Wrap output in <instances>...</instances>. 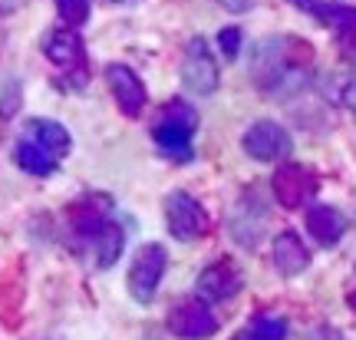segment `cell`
Masks as SVG:
<instances>
[{
    "instance_id": "1",
    "label": "cell",
    "mask_w": 356,
    "mask_h": 340,
    "mask_svg": "<svg viewBox=\"0 0 356 340\" xmlns=\"http://www.w3.org/2000/svg\"><path fill=\"white\" fill-rule=\"evenodd\" d=\"M310 63H314V47L300 37H270L257 43L251 73L254 83L264 93L287 100L297 96L310 83Z\"/></svg>"
},
{
    "instance_id": "2",
    "label": "cell",
    "mask_w": 356,
    "mask_h": 340,
    "mask_svg": "<svg viewBox=\"0 0 356 340\" xmlns=\"http://www.w3.org/2000/svg\"><path fill=\"white\" fill-rule=\"evenodd\" d=\"M195 129H198V113L191 109L188 102L172 100L155 116L152 136L165 159H172V162H191L195 159V149H191Z\"/></svg>"
},
{
    "instance_id": "3",
    "label": "cell",
    "mask_w": 356,
    "mask_h": 340,
    "mask_svg": "<svg viewBox=\"0 0 356 340\" xmlns=\"http://www.w3.org/2000/svg\"><path fill=\"white\" fill-rule=\"evenodd\" d=\"M165 268H168V252L162 245H142L139 252L132 254V265H129V294H132V301L136 304H152L155 291L162 284V277H165Z\"/></svg>"
},
{
    "instance_id": "4",
    "label": "cell",
    "mask_w": 356,
    "mask_h": 340,
    "mask_svg": "<svg viewBox=\"0 0 356 340\" xmlns=\"http://www.w3.org/2000/svg\"><path fill=\"white\" fill-rule=\"evenodd\" d=\"M241 146L254 162H280V159H287L293 152V139L274 119H257L241 136Z\"/></svg>"
},
{
    "instance_id": "5",
    "label": "cell",
    "mask_w": 356,
    "mask_h": 340,
    "mask_svg": "<svg viewBox=\"0 0 356 340\" xmlns=\"http://www.w3.org/2000/svg\"><path fill=\"white\" fill-rule=\"evenodd\" d=\"M181 83L188 93L195 96H211L221 83V76H218V63L211 50H208V43L204 37H191L188 47H185V56H181Z\"/></svg>"
},
{
    "instance_id": "6",
    "label": "cell",
    "mask_w": 356,
    "mask_h": 340,
    "mask_svg": "<svg viewBox=\"0 0 356 340\" xmlns=\"http://www.w3.org/2000/svg\"><path fill=\"white\" fill-rule=\"evenodd\" d=\"M165 222L178 241H195L208 231V215L202 202L188 192H172L165 199Z\"/></svg>"
},
{
    "instance_id": "7",
    "label": "cell",
    "mask_w": 356,
    "mask_h": 340,
    "mask_svg": "<svg viewBox=\"0 0 356 340\" xmlns=\"http://www.w3.org/2000/svg\"><path fill=\"white\" fill-rule=\"evenodd\" d=\"M228 228H231V238L238 241L241 248H248V252L261 245L267 228V208L261 192H244L241 202L234 205V212H231Z\"/></svg>"
},
{
    "instance_id": "8",
    "label": "cell",
    "mask_w": 356,
    "mask_h": 340,
    "mask_svg": "<svg viewBox=\"0 0 356 340\" xmlns=\"http://www.w3.org/2000/svg\"><path fill=\"white\" fill-rule=\"evenodd\" d=\"M270 189H274V199L284 208H304L317 195V176L307 165L284 162L270 178Z\"/></svg>"
},
{
    "instance_id": "9",
    "label": "cell",
    "mask_w": 356,
    "mask_h": 340,
    "mask_svg": "<svg viewBox=\"0 0 356 340\" xmlns=\"http://www.w3.org/2000/svg\"><path fill=\"white\" fill-rule=\"evenodd\" d=\"M168 330L178 340H208L218 334V317L204 301H181L168 311Z\"/></svg>"
},
{
    "instance_id": "10",
    "label": "cell",
    "mask_w": 356,
    "mask_h": 340,
    "mask_svg": "<svg viewBox=\"0 0 356 340\" xmlns=\"http://www.w3.org/2000/svg\"><path fill=\"white\" fill-rule=\"evenodd\" d=\"M43 56L50 60L53 66H60L66 73H86V47H83V37L70 26H60V30H50L43 37Z\"/></svg>"
},
{
    "instance_id": "11",
    "label": "cell",
    "mask_w": 356,
    "mask_h": 340,
    "mask_svg": "<svg viewBox=\"0 0 356 340\" xmlns=\"http://www.w3.org/2000/svg\"><path fill=\"white\" fill-rule=\"evenodd\" d=\"M106 83H109L113 100L119 102V109H122L129 119H136V116L145 113L149 93H145L142 79L132 73L126 63H109V66H106Z\"/></svg>"
},
{
    "instance_id": "12",
    "label": "cell",
    "mask_w": 356,
    "mask_h": 340,
    "mask_svg": "<svg viewBox=\"0 0 356 340\" xmlns=\"http://www.w3.org/2000/svg\"><path fill=\"white\" fill-rule=\"evenodd\" d=\"M244 277L241 271L231 265V258H218L215 265H208L198 275V294L204 301H231L241 291Z\"/></svg>"
},
{
    "instance_id": "13",
    "label": "cell",
    "mask_w": 356,
    "mask_h": 340,
    "mask_svg": "<svg viewBox=\"0 0 356 340\" xmlns=\"http://www.w3.org/2000/svg\"><path fill=\"white\" fill-rule=\"evenodd\" d=\"M24 139H30L33 146H40V149L47 152V155H53L56 162H60L63 155H70V149H73L70 129H66L63 123H56V119H30Z\"/></svg>"
},
{
    "instance_id": "14",
    "label": "cell",
    "mask_w": 356,
    "mask_h": 340,
    "mask_svg": "<svg viewBox=\"0 0 356 340\" xmlns=\"http://www.w3.org/2000/svg\"><path fill=\"white\" fill-rule=\"evenodd\" d=\"M307 231L314 235L320 248H337L346 231V218L333 205H310L307 212Z\"/></svg>"
},
{
    "instance_id": "15",
    "label": "cell",
    "mask_w": 356,
    "mask_h": 340,
    "mask_svg": "<svg viewBox=\"0 0 356 340\" xmlns=\"http://www.w3.org/2000/svg\"><path fill=\"white\" fill-rule=\"evenodd\" d=\"M307 265H310V252H307L304 238L297 231H280L274 238V268L284 277H297L307 271Z\"/></svg>"
},
{
    "instance_id": "16",
    "label": "cell",
    "mask_w": 356,
    "mask_h": 340,
    "mask_svg": "<svg viewBox=\"0 0 356 340\" xmlns=\"http://www.w3.org/2000/svg\"><path fill=\"white\" fill-rule=\"evenodd\" d=\"M70 222L76 228V235L92 238L96 228H102L109 222V199L106 195H86L83 202L70 205Z\"/></svg>"
},
{
    "instance_id": "17",
    "label": "cell",
    "mask_w": 356,
    "mask_h": 340,
    "mask_svg": "<svg viewBox=\"0 0 356 340\" xmlns=\"http://www.w3.org/2000/svg\"><path fill=\"white\" fill-rule=\"evenodd\" d=\"M92 265L96 268H113L119 258H122V248H126V231L115 225V222H106L102 228H96L92 235Z\"/></svg>"
},
{
    "instance_id": "18",
    "label": "cell",
    "mask_w": 356,
    "mask_h": 340,
    "mask_svg": "<svg viewBox=\"0 0 356 340\" xmlns=\"http://www.w3.org/2000/svg\"><path fill=\"white\" fill-rule=\"evenodd\" d=\"M13 162L20 165L26 176H40V178L53 176V172H56V165H60L53 155H47L40 146H33L30 139H20V142L13 146Z\"/></svg>"
},
{
    "instance_id": "19",
    "label": "cell",
    "mask_w": 356,
    "mask_h": 340,
    "mask_svg": "<svg viewBox=\"0 0 356 340\" xmlns=\"http://www.w3.org/2000/svg\"><path fill=\"white\" fill-rule=\"evenodd\" d=\"M330 30L337 33L343 50L356 53V7H343V3H340V13H337V20H333Z\"/></svg>"
},
{
    "instance_id": "20",
    "label": "cell",
    "mask_w": 356,
    "mask_h": 340,
    "mask_svg": "<svg viewBox=\"0 0 356 340\" xmlns=\"http://www.w3.org/2000/svg\"><path fill=\"white\" fill-rule=\"evenodd\" d=\"M248 330L254 334L257 340H287V320L284 317H274V314H257Z\"/></svg>"
},
{
    "instance_id": "21",
    "label": "cell",
    "mask_w": 356,
    "mask_h": 340,
    "mask_svg": "<svg viewBox=\"0 0 356 340\" xmlns=\"http://www.w3.org/2000/svg\"><path fill=\"white\" fill-rule=\"evenodd\" d=\"M56 3V13L70 30H76L89 20V0H53Z\"/></svg>"
},
{
    "instance_id": "22",
    "label": "cell",
    "mask_w": 356,
    "mask_h": 340,
    "mask_svg": "<svg viewBox=\"0 0 356 340\" xmlns=\"http://www.w3.org/2000/svg\"><path fill=\"white\" fill-rule=\"evenodd\" d=\"M218 43H221V50H225L228 60H238V53H241V30L238 26H225L218 33Z\"/></svg>"
},
{
    "instance_id": "23",
    "label": "cell",
    "mask_w": 356,
    "mask_h": 340,
    "mask_svg": "<svg viewBox=\"0 0 356 340\" xmlns=\"http://www.w3.org/2000/svg\"><path fill=\"white\" fill-rule=\"evenodd\" d=\"M304 340H346V337L337 327H330V324H320V327H314Z\"/></svg>"
},
{
    "instance_id": "24",
    "label": "cell",
    "mask_w": 356,
    "mask_h": 340,
    "mask_svg": "<svg viewBox=\"0 0 356 340\" xmlns=\"http://www.w3.org/2000/svg\"><path fill=\"white\" fill-rule=\"evenodd\" d=\"M215 3H221V7L231 10V13H244V10H251V7H254V0H215Z\"/></svg>"
},
{
    "instance_id": "25",
    "label": "cell",
    "mask_w": 356,
    "mask_h": 340,
    "mask_svg": "<svg viewBox=\"0 0 356 340\" xmlns=\"http://www.w3.org/2000/svg\"><path fill=\"white\" fill-rule=\"evenodd\" d=\"M340 100H343L346 109H353V113H356V79H350V83L343 86V93H340Z\"/></svg>"
},
{
    "instance_id": "26",
    "label": "cell",
    "mask_w": 356,
    "mask_h": 340,
    "mask_svg": "<svg viewBox=\"0 0 356 340\" xmlns=\"http://www.w3.org/2000/svg\"><path fill=\"white\" fill-rule=\"evenodd\" d=\"M20 7V0H0V13H10Z\"/></svg>"
},
{
    "instance_id": "27",
    "label": "cell",
    "mask_w": 356,
    "mask_h": 340,
    "mask_svg": "<svg viewBox=\"0 0 356 340\" xmlns=\"http://www.w3.org/2000/svg\"><path fill=\"white\" fill-rule=\"evenodd\" d=\"M231 340H257V337H254V334H251V330H248V327H244L241 334H234V337H231Z\"/></svg>"
},
{
    "instance_id": "28",
    "label": "cell",
    "mask_w": 356,
    "mask_h": 340,
    "mask_svg": "<svg viewBox=\"0 0 356 340\" xmlns=\"http://www.w3.org/2000/svg\"><path fill=\"white\" fill-rule=\"evenodd\" d=\"M346 301H350V307L356 311V291H350V298H346Z\"/></svg>"
},
{
    "instance_id": "29",
    "label": "cell",
    "mask_w": 356,
    "mask_h": 340,
    "mask_svg": "<svg viewBox=\"0 0 356 340\" xmlns=\"http://www.w3.org/2000/svg\"><path fill=\"white\" fill-rule=\"evenodd\" d=\"M3 40H7V33H3V30H0V50H3Z\"/></svg>"
},
{
    "instance_id": "30",
    "label": "cell",
    "mask_w": 356,
    "mask_h": 340,
    "mask_svg": "<svg viewBox=\"0 0 356 340\" xmlns=\"http://www.w3.org/2000/svg\"><path fill=\"white\" fill-rule=\"evenodd\" d=\"M113 3H136V0H113Z\"/></svg>"
}]
</instances>
